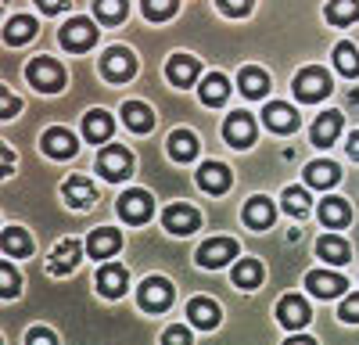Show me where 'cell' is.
<instances>
[{
	"label": "cell",
	"mask_w": 359,
	"mask_h": 345,
	"mask_svg": "<svg viewBox=\"0 0 359 345\" xmlns=\"http://www.w3.org/2000/svg\"><path fill=\"white\" fill-rule=\"evenodd\" d=\"M294 94L302 101H320V97L331 94V76L323 69H302L294 79Z\"/></svg>",
	"instance_id": "cell-1"
},
{
	"label": "cell",
	"mask_w": 359,
	"mask_h": 345,
	"mask_svg": "<svg viewBox=\"0 0 359 345\" xmlns=\"http://www.w3.org/2000/svg\"><path fill=\"white\" fill-rule=\"evenodd\" d=\"M29 79H33V86H40V90L54 94V90H62V83H65V69L54 62V58H36L33 65H29Z\"/></svg>",
	"instance_id": "cell-2"
},
{
	"label": "cell",
	"mask_w": 359,
	"mask_h": 345,
	"mask_svg": "<svg viewBox=\"0 0 359 345\" xmlns=\"http://www.w3.org/2000/svg\"><path fill=\"white\" fill-rule=\"evenodd\" d=\"M101 69H104V76H108V79L126 83V79L137 72V58H133L126 47H111V50L101 58Z\"/></svg>",
	"instance_id": "cell-3"
},
{
	"label": "cell",
	"mask_w": 359,
	"mask_h": 345,
	"mask_svg": "<svg viewBox=\"0 0 359 345\" xmlns=\"http://www.w3.org/2000/svg\"><path fill=\"white\" fill-rule=\"evenodd\" d=\"M172 302V284L165 277H147L140 284V306L151 309V313H162L165 306Z\"/></svg>",
	"instance_id": "cell-4"
},
{
	"label": "cell",
	"mask_w": 359,
	"mask_h": 345,
	"mask_svg": "<svg viewBox=\"0 0 359 345\" xmlns=\"http://www.w3.org/2000/svg\"><path fill=\"white\" fill-rule=\"evenodd\" d=\"M97 169L104 172L108 180H123V177H130V169H133V158H130V151L126 148H104L101 151V158H97Z\"/></svg>",
	"instance_id": "cell-5"
},
{
	"label": "cell",
	"mask_w": 359,
	"mask_h": 345,
	"mask_svg": "<svg viewBox=\"0 0 359 345\" xmlns=\"http://www.w3.org/2000/svg\"><path fill=\"white\" fill-rule=\"evenodd\" d=\"M151 209H155V201L144 191H126L123 198H118V216L130 219V223H144L147 216H151Z\"/></svg>",
	"instance_id": "cell-6"
},
{
	"label": "cell",
	"mask_w": 359,
	"mask_h": 345,
	"mask_svg": "<svg viewBox=\"0 0 359 345\" xmlns=\"http://www.w3.org/2000/svg\"><path fill=\"white\" fill-rule=\"evenodd\" d=\"M223 137L233 144V148H248V144L255 140V123L248 111H233L230 119L223 123Z\"/></svg>",
	"instance_id": "cell-7"
},
{
	"label": "cell",
	"mask_w": 359,
	"mask_h": 345,
	"mask_svg": "<svg viewBox=\"0 0 359 345\" xmlns=\"http://www.w3.org/2000/svg\"><path fill=\"white\" fill-rule=\"evenodd\" d=\"M233 255H237V245H233L230 238H216V241H205V245L198 248V263L208 266V270H216V266L230 263Z\"/></svg>",
	"instance_id": "cell-8"
},
{
	"label": "cell",
	"mask_w": 359,
	"mask_h": 345,
	"mask_svg": "<svg viewBox=\"0 0 359 345\" xmlns=\"http://www.w3.org/2000/svg\"><path fill=\"white\" fill-rule=\"evenodd\" d=\"M94 40H97V29H94V22H86V18H72V22L62 29V43H65L69 50H86Z\"/></svg>",
	"instance_id": "cell-9"
},
{
	"label": "cell",
	"mask_w": 359,
	"mask_h": 345,
	"mask_svg": "<svg viewBox=\"0 0 359 345\" xmlns=\"http://www.w3.org/2000/svg\"><path fill=\"white\" fill-rule=\"evenodd\" d=\"M277 316H280V324L284 327H306L309 324V306H306V299H298V295H284L280 302H277Z\"/></svg>",
	"instance_id": "cell-10"
},
{
	"label": "cell",
	"mask_w": 359,
	"mask_h": 345,
	"mask_svg": "<svg viewBox=\"0 0 359 345\" xmlns=\"http://www.w3.org/2000/svg\"><path fill=\"white\" fill-rule=\"evenodd\" d=\"M162 219H165V230H169V234H180V238H184V234H194V230H198V212H194L191 205H169Z\"/></svg>",
	"instance_id": "cell-11"
},
{
	"label": "cell",
	"mask_w": 359,
	"mask_h": 345,
	"mask_svg": "<svg viewBox=\"0 0 359 345\" xmlns=\"http://www.w3.org/2000/svg\"><path fill=\"white\" fill-rule=\"evenodd\" d=\"M43 151L50 158H72L76 155V137L65 126H54V130L43 133Z\"/></svg>",
	"instance_id": "cell-12"
},
{
	"label": "cell",
	"mask_w": 359,
	"mask_h": 345,
	"mask_svg": "<svg viewBox=\"0 0 359 345\" xmlns=\"http://www.w3.org/2000/svg\"><path fill=\"white\" fill-rule=\"evenodd\" d=\"M76 263H79V241L65 238V241H57V245H54V255H50L47 270H50L54 277H62V273H69Z\"/></svg>",
	"instance_id": "cell-13"
},
{
	"label": "cell",
	"mask_w": 359,
	"mask_h": 345,
	"mask_svg": "<svg viewBox=\"0 0 359 345\" xmlns=\"http://www.w3.org/2000/svg\"><path fill=\"white\" fill-rule=\"evenodd\" d=\"M165 76H169L172 86H191V83L198 79V58H191V54H176V58H169Z\"/></svg>",
	"instance_id": "cell-14"
},
{
	"label": "cell",
	"mask_w": 359,
	"mask_h": 345,
	"mask_svg": "<svg viewBox=\"0 0 359 345\" xmlns=\"http://www.w3.org/2000/svg\"><path fill=\"white\" fill-rule=\"evenodd\" d=\"M266 126L269 130H277V133H291V130H298V111L291 108V104H284V101H273V104H266Z\"/></svg>",
	"instance_id": "cell-15"
},
{
	"label": "cell",
	"mask_w": 359,
	"mask_h": 345,
	"mask_svg": "<svg viewBox=\"0 0 359 345\" xmlns=\"http://www.w3.org/2000/svg\"><path fill=\"white\" fill-rule=\"evenodd\" d=\"M306 288L313 295H320V299H334V295H341L345 277L327 273V270H313V273H306Z\"/></svg>",
	"instance_id": "cell-16"
},
{
	"label": "cell",
	"mask_w": 359,
	"mask_h": 345,
	"mask_svg": "<svg viewBox=\"0 0 359 345\" xmlns=\"http://www.w3.org/2000/svg\"><path fill=\"white\" fill-rule=\"evenodd\" d=\"M198 184L208 191V194H223L230 187V169L223 162H205L198 169Z\"/></svg>",
	"instance_id": "cell-17"
},
{
	"label": "cell",
	"mask_w": 359,
	"mask_h": 345,
	"mask_svg": "<svg viewBox=\"0 0 359 345\" xmlns=\"http://www.w3.org/2000/svg\"><path fill=\"white\" fill-rule=\"evenodd\" d=\"M187 316H191V324L201 327V331H212L219 324V306L212 299H191L187 306Z\"/></svg>",
	"instance_id": "cell-18"
},
{
	"label": "cell",
	"mask_w": 359,
	"mask_h": 345,
	"mask_svg": "<svg viewBox=\"0 0 359 345\" xmlns=\"http://www.w3.org/2000/svg\"><path fill=\"white\" fill-rule=\"evenodd\" d=\"M65 201L72 209H90L97 201V191H94V184H90L86 177H72L65 184Z\"/></svg>",
	"instance_id": "cell-19"
},
{
	"label": "cell",
	"mask_w": 359,
	"mask_h": 345,
	"mask_svg": "<svg viewBox=\"0 0 359 345\" xmlns=\"http://www.w3.org/2000/svg\"><path fill=\"white\" fill-rule=\"evenodd\" d=\"M273 216H277V209H273V201L269 198H252L248 205H245V223L248 226H255V230H266L269 223H273Z\"/></svg>",
	"instance_id": "cell-20"
},
{
	"label": "cell",
	"mask_w": 359,
	"mask_h": 345,
	"mask_svg": "<svg viewBox=\"0 0 359 345\" xmlns=\"http://www.w3.org/2000/svg\"><path fill=\"white\" fill-rule=\"evenodd\" d=\"M338 133H341V111H323L320 119L313 123V144H320V148L334 144Z\"/></svg>",
	"instance_id": "cell-21"
},
{
	"label": "cell",
	"mask_w": 359,
	"mask_h": 345,
	"mask_svg": "<svg viewBox=\"0 0 359 345\" xmlns=\"http://www.w3.org/2000/svg\"><path fill=\"white\" fill-rule=\"evenodd\" d=\"M118 245H123V234H118V230H94V234H90V241H86V248H90V255H94V259L115 255Z\"/></svg>",
	"instance_id": "cell-22"
},
{
	"label": "cell",
	"mask_w": 359,
	"mask_h": 345,
	"mask_svg": "<svg viewBox=\"0 0 359 345\" xmlns=\"http://www.w3.org/2000/svg\"><path fill=\"white\" fill-rule=\"evenodd\" d=\"M123 123H126L133 133H147V130L155 126V115H151V108H147V104L130 101V104H123Z\"/></svg>",
	"instance_id": "cell-23"
},
{
	"label": "cell",
	"mask_w": 359,
	"mask_h": 345,
	"mask_svg": "<svg viewBox=\"0 0 359 345\" xmlns=\"http://www.w3.org/2000/svg\"><path fill=\"white\" fill-rule=\"evenodd\" d=\"M83 133H86V140H94V144L108 140L111 137V115L108 111H86L83 115Z\"/></svg>",
	"instance_id": "cell-24"
},
{
	"label": "cell",
	"mask_w": 359,
	"mask_h": 345,
	"mask_svg": "<svg viewBox=\"0 0 359 345\" xmlns=\"http://www.w3.org/2000/svg\"><path fill=\"white\" fill-rule=\"evenodd\" d=\"M97 288H101V295H108V299H118L126 292V270L123 266H104L101 273H97Z\"/></svg>",
	"instance_id": "cell-25"
},
{
	"label": "cell",
	"mask_w": 359,
	"mask_h": 345,
	"mask_svg": "<svg viewBox=\"0 0 359 345\" xmlns=\"http://www.w3.org/2000/svg\"><path fill=\"white\" fill-rule=\"evenodd\" d=\"M169 155H172L176 162H191V158L198 155V137H194L191 130H176V133L169 137Z\"/></svg>",
	"instance_id": "cell-26"
},
{
	"label": "cell",
	"mask_w": 359,
	"mask_h": 345,
	"mask_svg": "<svg viewBox=\"0 0 359 345\" xmlns=\"http://www.w3.org/2000/svg\"><path fill=\"white\" fill-rule=\"evenodd\" d=\"M306 180H309L313 187H334V184L341 180V172H338L334 162H309V165H306Z\"/></svg>",
	"instance_id": "cell-27"
},
{
	"label": "cell",
	"mask_w": 359,
	"mask_h": 345,
	"mask_svg": "<svg viewBox=\"0 0 359 345\" xmlns=\"http://www.w3.org/2000/svg\"><path fill=\"white\" fill-rule=\"evenodd\" d=\"M226 94H230L226 76H219V72L205 76V83H201V101H205V104H223V101H226Z\"/></svg>",
	"instance_id": "cell-28"
},
{
	"label": "cell",
	"mask_w": 359,
	"mask_h": 345,
	"mask_svg": "<svg viewBox=\"0 0 359 345\" xmlns=\"http://www.w3.org/2000/svg\"><path fill=\"white\" fill-rule=\"evenodd\" d=\"M348 216H352V209H348L345 198H327L323 209H320V219H323L327 226H345Z\"/></svg>",
	"instance_id": "cell-29"
},
{
	"label": "cell",
	"mask_w": 359,
	"mask_h": 345,
	"mask_svg": "<svg viewBox=\"0 0 359 345\" xmlns=\"http://www.w3.org/2000/svg\"><path fill=\"white\" fill-rule=\"evenodd\" d=\"M29 252H33L29 234H25V230H18V226H8L4 230V255L8 259H18V255H29Z\"/></svg>",
	"instance_id": "cell-30"
},
{
	"label": "cell",
	"mask_w": 359,
	"mask_h": 345,
	"mask_svg": "<svg viewBox=\"0 0 359 345\" xmlns=\"http://www.w3.org/2000/svg\"><path fill=\"white\" fill-rule=\"evenodd\" d=\"M355 18H359V0H331V4H327V22L348 25Z\"/></svg>",
	"instance_id": "cell-31"
},
{
	"label": "cell",
	"mask_w": 359,
	"mask_h": 345,
	"mask_svg": "<svg viewBox=\"0 0 359 345\" xmlns=\"http://www.w3.org/2000/svg\"><path fill=\"white\" fill-rule=\"evenodd\" d=\"M259 280H262V263L259 259H241L237 270H233V284L237 288H255Z\"/></svg>",
	"instance_id": "cell-32"
},
{
	"label": "cell",
	"mask_w": 359,
	"mask_h": 345,
	"mask_svg": "<svg viewBox=\"0 0 359 345\" xmlns=\"http://www.w3.org/2000/svg\"><path fill=\"white\" fill-rule=\"evenodd\" d=\"M334 65L341 76H359V50L352 43H338L334 47Z\"/></svg>",
	"instance_id": "cell-33"
},
{
	"label": "cell",
	"mask_w": 359,
	"mask_h": 345,
	"mask_svg": "<svg viewBox=\"0 0 359 345\" xmlns=\"http://www.w3.org/2000/svg\"><path fill=\"white\" fill-rule=\"evenodd\" d=\"M316 252L327 259V263H348V245L341 241V238H320V245H316Z\"/></svg>",
	"instance_id": "cell-34"
},
{
	"label": "cell",
	"mask_w": 359,
	"mask_h": 345,
	"mask_svg": "<svg viewBox=\"0 0 359 345\" xmlns=\"http://www.w3.org/2000/svg\"><path fill=\"white\" fill-rule=\"evenodd\" d=\"M33 33H36V22H33V18H25V15L11 18V22H8V29H4L8 43H25V40L33 36Z\"/></svg>",
	"instance_id": "cell-35"
},
{
	"label": "cell",
	"mask_w": 359,
	"mask_h": 345,
	"mask_svg": "<svg viewBox=\"0 0 359 345\" xmlns=\"http://www.w3.org/2000/svg\"><path fill=\"white\" fill-rule=\"evenodd\" d=\"M266 86H269V76H266L262 69H245V72H241V90H245L248 97H262Z\"/></svg>",
	"instance_id": "cell-36"
},
{
	"label": "cell",
	"mask_w": 359,
	"mask_h": 345,
	"mask_svg": "<svg viewBox=\"0 0 359 345\" xmlns=\"http://www.w3.org/2000/svg\"><path fill=\"white\" fill-rule=\"evenodd\" d=\"M284 209H287L291 216H306V212H309L306 191H302V187H287V191H284Z\"/></svg>",
	"instance_id": "cell-37"
},
{
	"label": "cell",
	"mask_w": 359,
	"mask_h": 345,
	"mask_svg": "<svg viewBox=\"0 0 359 345\" xmlns=\"http://www.w3.org/2000/svg\"><path fill=\"white\" fill-rule=\"evenodd\" d=\"M176 11V0H144V15L151 22H162Z\"/></svg>",
	"instance_id": "cell-38"
},
{
	"label": "cell",
	"mask_w": 359,
	"mask_h": 345,
	"mask_svg": "<svg viewBox=\"0 0 359 345\" xmlns=\"http://www.w3.org/2000/svg\"><path fill=\"white\" fill-rule=\"evenodd\" d=\"M97 15L104 22H118V18H126V0H97Z\"/></svg>",
	"instance_id": "cell-39"
},
{
	"label": "cell",
	"mask_w": 359,
	"mask_h": 345,
	"mask_svg": "<svg viewBox=\"0 0 359 345\" xmlns=\"http://www.w3.org/2000/svg\"><path fill=\"white\" fill-rule=\"evenodd\" d=\"M18 284L22 280H18V270L15 266H8V263L0 266V292H4V299H15L18 295Z\"/></svg>",
	"instance_id": "cell-40"
},
{
	"label": "cell",
	"mask_w": 359,
	"mask_h": 345,
	"mask_svg": "<svg viewBox=\"0 0 359 345\" xmlns=\"http://www.w3.org/2000/svg\"><path fill=\"white\" fill-rule=\"evenodd\" d=\"M162 345H191V331L187 327H169L162 334Z\"/></svg>",
	"instance_id": "cell-41"
},
{
	"label": "cell",
	"mask_w": 359,
	"mask_h": 345,
	"mask_svg": "<svg viewBox=\"0 0 359 345\" xmlns=\"http://www.w3.org/2000/svg\"><path fill=\"white\" fill-rule=\"evenodd\" d=\"M25 345H57V338L47 327H33V331L25 334Z\"/></svg>",
	"instance_id": "cell-42"
},
{
	"label": "cell",
	"mask_w": 359,
	"mask_h": 345,
	"mask_svg": "<svg viewBox=\"0 0 359 345\" xmlns=\"http://www.w3.org/2000/svg\"><path fill=\"white\" fill-rule=\"evenodd\" d=\"M341 320L345 324H359V295H352V299L341 302Z\"/></svg>",
	"instance_id": "cell-43"
},
{
	"label": "cell",
	"mask_w": 359,
	"mask_h": 345,
	"mask_svg": "<svg viewBox=\"0 0 359 345\" xmlns=\"http://www.w3.org/2000/svg\"><path fill=\"white\" fill-rule=\"evenodd\" d=\"M219 8L226 15H248L252 11V0H219Z\"/></svg>",
	"instance_id": "cell-44"
},
{
	"label": "cell",
	"mask_w": 359,
	"mask_h": 345,
	"mask_svg": "<svg viewBox=\"0 0 359 345\" xmlns=\"http://www.w3.org/2000/svg\"><path fill=\"white\" fill-rule=\"evenodd\" d=\"M18 108H22V101H18L15 94H4V97H0V111H4V119H11Z\"/></svg>",
	"instance_id": "cell-45"
},
{
	"label": "cell",
	"mask_w": 359,
	"mask_h": 345,
	"mask_svg": "<svg viewBox=\"0 0 359 345\" xmlns=\"http://www.w3.org/2000/svg\"><path fill=\"white\" fill-rule=\"evenodd\" d=\"M36 4H40L47 15H57V11H62V8L69 4V0H36Z\"/></svg>",
	"instance_id": "cell-46"
},
{
	"label": "cell",
	"mask_w": 359,
	"mask_h": 345,
	"mask_svg": "<svg viewBox=\"0 0 359 345\" xmlns=\"http://www.w3.org/2000/svg\"><path fill=\"white\" fill-rule=\"evenodd\" d=\"M348 155H352V158H359V130L348 137Z\"/></svg>",
	"instance_id": "cell-47"
},
{
	"label": "cell",
	"mask_w": 359,
	"mask_h": 345,
	"mask_svg": "<svg viewBox=\"0 0 359 345\" xmlns=\"http://www.w3.org/2000/svg\"><path fill=\"white\" fill-rule=\"evenodd\" d=\"M284 345H316L313 338H306V334H294V338H287Z\"/></svg>",
	"instance_id": "cell-48"
},
{
	"label": "cell",
	"mask_w": 359,
	"mask_h": 345,
	"mask_svg": "<svg viewBox=\"0 0 359 345\" xmlns=\"http://www.w3.org/2000/svg\"><path fill=\"white\" fill-rule=\"evenodd\" d=\"M0 162H4V172H11V165H15V155L4 148V155H0Z\"/></svg>",
	"instance_id": "cell-49"
}]
</instances>
